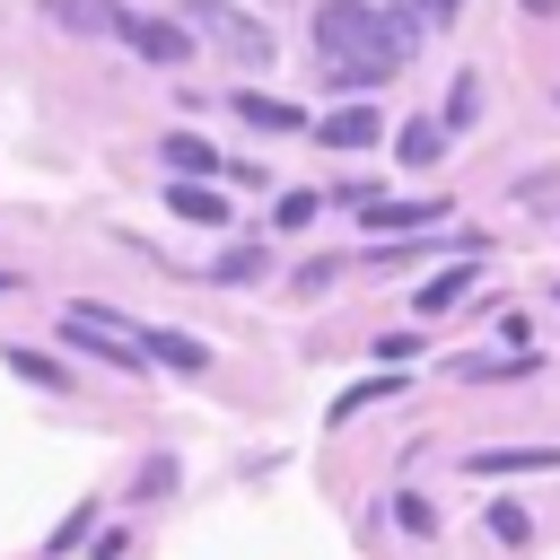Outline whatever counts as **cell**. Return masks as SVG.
Returning <instances> with one entry per match:
<instances>
[{
    "label": "cell",
    "instance_id": "6da1fadb",
    "mask_svg": "<svg viewBox=\"0 0 560 560\" xmlns=\"http://www.w3.org/2000/svg\"><path fill=\"white\" fill-rule=\"evenodd\" d=\"M315 44H324V61H332L341 88H376V79H394V61H402V26H385V18L359 9V0H324V9H315Z\"/></svg>",
    "mask_w": 560,
    "mask_h": 560
},
{
    "label": "cell",
    "instance_id": "277c9868",
    "mask_svg": "<svg viewBox=\"0 0 560 560\" xmlns=\"http://www.w3.org/2000/svg\"><path fill=\"white\" fill-rule=\"evenodd\" d=\"M114 35H122L140 61H184V52H192V26H166V18H140V9H122Z\"/></svg>",
    "mask_w": 560,
    "mask_h": 560
},
{
    "label": "cell",
    "instance_id": "4fadbf2b",
    "mask_svg": "<svg viewBox=\"0 0 560 560\" xmlns=\"http://www.w3.org/2000/svg\"><path fill=\"white\" fill-rule=\"evenodd\" d=\"M175 219H201V228H228V201H219V192H210L201 175H184V184H175Z\"/></svg>",
    "mask_w": 560,
    "mask_h": 560
},
{
    "label": "cell",
    "instance_id": "5bb4252c",
    "mask_svg": "<svg viewBox=\"0 0 560 560\" xmlns=\"http://www.w3.org/2000/svg\"><path fill=\"white\" fill-rule=\"evenodd\" d=\"M472 122H481V70H464V79L446 88V122H438V131H472Z\"/></svg>",
    "mask_w": 560,
    "mask_h": 560
},
{
    "label": "cell",
    "instance_id": "8992f818",
    "mask_svg": "<svg viewBox=\"0 0 560 560\" xmlns=\"http://www.w3.org/2000/svg\"><path fill=\"white\" fill-rule=\"evenodd\" d=\"M376 131H385V122H376V105H341V114H324V122H315V140H324V149H376Z\"/></svg>",
    "mask_w": 560,
    "mask_h": 560
},
{
    "label": "cell",
    "instance_id": "cb8c5ba5",
    "mask_svg": "<svg viewBox=\"0 0 560 560\" xmlns=\"http://www.w3.org/2000/svg\"><path fill=\"white\" fill-rule=\"evenodd\" d=\"M490 534H499V542H525L534 525H525V508H508V499H490Z\"/></svg>",
    "mask_w": 560,
    "mask_h": 560
},
{
    "label": "cell",
    "instance_id": "ffe728a7",
    "mask_svg": "<svg viewBox=\"0 0 560 560\" xmlns=\"http://www.w3.org/2000/svg\"><path fill=\"white\" fill-rule=\"evenodd\" d=\"M402 9H411V18H402V35H411V26H420V35H429V26H446V18H455V9H464V0H402Z\"/></svg>",
    "mask_w": 560,
    "mask_h": 560
},
{
    "label": "cell",
    "instance_id": "d4e9b609",
    "mask_svg": "<svg viewBox=\"0 0 560 560\" xmlns=\"http://www.w3.org/2000/svg\"><path fill=\"white\" fill-rule=\"evenodd\" d=\"M551 9H560V0H525V18H551Z\"/></svg>",
    "mask_w": 560,
    "mask_h": 560
},
{
    "label": "cell",
    "instance_id": "ba28073f",
    "mask_svg": "<svg viewBox=\"0 0 560 560\" xmlns=\"http://www.w3.org/2000/svg\"><path fill=\"white\" fill-rule=\"evenodd\" d=\"M464 289H472V254H455V262L411 298V306H420V324H429V315H455V306H464Z\"/></svg>",
    "mask_w": 560,
    "mask_h": 560
},
{
    "label": "cell",
    "instance_id": "ac0fdd59",
    "mask_svg": "<svg viewBox=\"0 0 560 560\" xmlns=\"http://www.w3.org/2000/svg\"><path fill=\"white\" fill-rule=\"evenodd\" d=\"M324 210V192H280V210H271V228H306Z\"/></svg>",
    "mask_w": 560,
    "mask_h": 560
},
{
    "label": "cell",
    "instance_id": "e0dca14e",
    "mask_svg": "<svg viewBox=\"0 0 560 560\" xmlns=\"http://www.w3.org/2000/svg\"><path fill=\"white\" fill-rule=\"evenodd\" d=\"M88 534H96V516H88V508H70V516H61L52 534H44V551H52V560H70V551H79Z\"/></svg>",
    "mask_w": 560,
    "mask_h": 560
},
{
    "label": "cell",
    "instance_id": "52a82bcc",
    "mask_svg": "<svg viewBox=\"0 0 560 560\" xmlns=\"http://www.w3.org/2000/svg\"><path fill=\"white\" fill-rule=\"evenodd\" d=\"M359 219H368L376 236H402V228H438V219H446V201H385V192H376Z\"/></svg>",
    "mask_w": 560,
    "mask_h": 560
},
{
    "label": "cell",
    "instance_id": "7a4b0ae2",
    "mask_svg": "<svg viewBox=\"0 0 560 560\" xmlns=\"http://www.w3.org/2000/svg\"><path fill=\"white\" fill-rule=\"evenodd\" d=\"M61 341L70 350H88V359H105V368H149V341H140V324H122L114 306H70L61 315Z\"/></svg>",
    "mask_w": 560,
    "mask_h": 560
},
{
    "label": "cell",
    "instance_id": "9c48e42d",
    "mask_svg": "<svg viewBox=\"0 0 560 560\" xmlns=\"http://www.w3.org/2000/svg\"><path fill=\"white\" fill-rule=\"evenodd\" d=\"M44 18H52V26H70V35H114V18H122V9H114V0H44Z\"/></svg>",
    "mask_w": 560,
    "mask_h": 560
},
{
    "label": "cell",
    "instance_id": "44dd1931",
    "mask_svg": "<svg viewBox=\"0 0 560 560\" xmlns=\"http://www.w3.org/2000/svg\"><path fill=\"white\" fill-rule=\"evenodd\" d=\"M341 280V262L332 254H315V262H298V298H315V289H332Z\"/></svg>",
    "mask_w": 560,
    "mask_h": 560
},
{
    "label": "cell",
    "instance_id": "603a6c76",
    "mask_svg": "<svg viewBox=\"0 0 560 560\" xmlns=\"http://www.w3.org/2000/svg\"><path fill=\"white\" fill-rule=\"evenodd\" d=\"M394 525H402V534H438V508H429V499H394Z\"/></svg>",
    "mask_w": 560,
    "mask_h": 560
},
{
    "label": "cell",
    "instance_id": "2e32d148",
    "mask_svg": "<svg viewBox=\"0 0 560 560\" xmlns=\"http://www.w3.org/2000/svg\"><path fill=\"white\" fill-rule=\"evenodd\" d=\"M394 149H402V166H429V158L446 149V131H438V122H402V131H394Z\"/></svg>",
    "mask_w": 560,
    "mask_h": 560
},
{
    "label": "cell",
    "instance_id": "3957f363",
    "mask_svg": "<svg viewBox=\"0 0 560 560\" xmlns=\"http://www.w3.org/2000/svg\"><path fill=\"white\" fill-rule=\"evenodd\" d=\"M184 26L192 35H210L219 52H236V61H271V26H254L236 0H184Z\"/></svg>",
    "mask_w": 560,
    "mask_h": 560
},
{
    "label": "cell",
    "instance_id": "7402d4cb",
    "mask_svg": "<svg viewBox=\"0 0 560 560\" xmlns=\"http://www.w3.org/2000/svg\"><path fill=\"white\" fill-rule=\"evenodd\" d=\"M9 368H18V376H26V385H61V368H52V359H44V350H9Z\"/></svg>",
    "mask_w": 560,
    "mask_h": 560
},
{
    "label": "cell",
    "instance_id": "9a60e30c",
    "mask_svg": "<svg viewBox=\"0 0 560 560\" xmlns=\"http://www.w3.org/2000/svg\"><path fill=\"white\" fill-rule=\"evenodd\" d=\"M385 394H402V368H385V376H368V385L332 394V420H350V411H368V402H385Z\"/></svg>",
    "mask_w": 560,
    "mask_h": 560
},
{
    "label": "cell",
    "instance_id": "5b68a950",
    "mask_svg": "<svg viewBox=\"0 0 560 560\" xmlns=\"http://www.w3.org/2000/svg\"><path fill=\"white\" fill-rule=\"evenodd\" d=\"M551 464H560V438H542V446H472L464 455L472 481H490V472H551Z\"/></svg>",
    "mask_w": 560,
    "mask_h": 560
},
{
    "label": "cell",
    "instance_id": "30bf717a",
    "mask_svg": "<svg viewBox=\"0 0 560 560\" xmlns=\"http://www.w3.org/2000/svg\"><path fill=\"white\" fill-rule=\"evenodd\" d=\"M236 114H245L254 131H306V114H298L289 96H262V88H245V96H236Z\"/></svg>",
    "mask_w": 560,
    "mask_h": 560
},
{
    "label": "cell",
    "instance_id": "8fae6325",
    "mask_svg": "<svg viewBox=\"0 0 560 560\" xmlns=\"http://www.w3.org/2000/svg\"><path fill=\"white\" fill-rule=\"evenodd\" d=\"M140 341H149V359H166V368H184V376L210 368V350H201L192 332H149V324H140Z\"/></svg>",
    "mask_w": 560,
    "mask_h": 560
},
{
    "label": "cell",
    "instance_id": "7c38bea8",
    "mask_svg": "<svg viewBox=\"0 0 560 560\" xmlns=\"http://www.w3.org/2000/svg\"><path fill=\"white\" fill-rule=\"evenodd\" d=\"M175 175H219V149L210 140H192V131H166V149H158Z\"/></svg>",
    "mask_w": 560,
    "mask_h": 560
},
{
    "label": "cell",
    "instance_id": "d6986e66",
    "mask_svg": "<svg viewBox=\"0 0 560 560\" xmlns=\"http://www.w3.org/2000/svg\"><path fill=\"white\" fill-rule=\"evenodd\" d=\"M254 271H262V245H236V254L210 262V280H254Z\"/></svg>",
    "mask_w": 560,
    "mask_h": 560
}]
</instances>
